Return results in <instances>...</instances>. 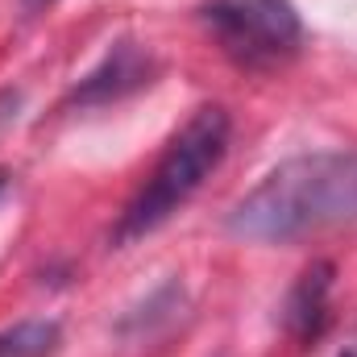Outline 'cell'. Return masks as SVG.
Returning a JSON list of instances; mask_svg holds the SVG:
<instances>
[{
    "label": "cell",
    "instance_id": "8992f818",
    "mask_svg": "<svg viewBox=\"0 0 357 357\" xmlns=\"http://www.w3.org/2000/svg\"><path fill=\"white\" fill-rule=\"evenodd\" d=\"M59 341L63 333L54 320H25L0 333V357H50Z\"/></svg>",
    "mask_w": 357,
    "mask_h": 357
},
{
    "label": "cell",
    "instance_id": "3957f363",
    "mask_svg": "<svg viewBox=\"0 0 357 357\" xmlns=\"http://www.w3.org/2000/svg\"><path fill=\"white\" fill-rule=\"evenodd\" d=\"M199 17L212 29L216 46L250 71L287 63L303 38L291 0H208Z\"/></svg>",
    "mask_w": 357,
    "mask_h": 357
},
{
    "label": "cell",
    "instance_id": "9c48e42d",
    "mask_svg": "<svg viewBox=\"0 0 357 357\" xmlns=\"http://www.w3.org/2000/svg\"><path fill=\"white\" fill-rule=\"evenodd\" d=\"M341 357H354V354H341Z\"/></svg>",
    "mask_w": 357,
    "mask_h": 357
},
{
    "label": "cell",
    "instance_id": "52a82bcc",
    "mask_svg": "<svg viewBox=\"0 0 357 357\" xmlns=\"http://www.w3.org/2000/svg\"><path fill=\"white\" fill-rule=\"evenodd\" d=\"M50 4H54V0H21L25 13H42V8H50Z\"/></svg>",
    "mask_w": 357,
    "mask_h": 357
},
{
    "label": "cell",
    "instance_id": "ba28073f",
    "mask_svg": "<svg viewBox=\"0 0 357 357\" xmlns=\"http://www.w3.org/2000/svg\"><path fill=\"white\" fill-rule=\"evenodd\" d=\"M0 191H4V175H0Z\"/></svg>",
    "mask_w": 357,
    "mask_h": 357
},
{
    "label": "cell",
    "instance_id": "277c9868",
    "mask_svg": "<svg viewBox=\"0 0 357 357\" xmlns=\"http://www.w3.org/2000/svg\"><path fill=\"white\" fill-rule=\"evenodd\" d=\"M150 75H154L150 50H142V46H133V42H121V46L108 50V59H104L91 75L79 79V88L71 91V100H75V104H108V100H121V96H129V91L146 88Z\"/></svg>",
    "mask_w": 357,
    "mask_h": 357
},
{
    "label": "cell",
    "instance_id": "5b68a950",
    "mask_svg": "<svg viewBox=\"0 0 357 357\" xmlns=\"http://www.w3.org/2000/svg\"><path fill=\"white\" fill-rule=\"evenodd\" d=\"M333 262H312L295 278L291 295H287V307H282V320L287 328L299 337V341H316L324 333V320H328V295H333Z\"/></svg>",
    "mask_w": 357,
    "mask_h": 357
},
{
    "label": "cell",
    "instance_id": "7a4b0ae2",
    "mask_svg": "<svg viewBox=\"0 0 357 357\" xmlns=\"http://www.w3.org/2000/svg\"><path fill=\"white\" fill-rule=\"evenodd\" d=\"M229 133H233V125H229V112L225 108H216V104L199 108L175 137H171V146L162 150L154 175L146 178V187L121 212V225H116L112 241L116 245H129V241L154 233L158 225H167L178 208L204 187V178L225 162Z\"/></svg>",
    "mask_w": 357,
    "mask_h": 357
},
{
    "label": "cell",
    "instance_id": "6da1fadb",
    "mask_svg": "<svg viewBox=\"0 0 357 357\" xmlns=\"http://www.w3.org/2000/svg\"><path fill=\"white\" fill-rule=\"evenodd\" d=\"M357 220V150H316L274 167L233 212L229 233L241 241H295Z\"/></svg>",
    "mask_w": 357,
    "mask_h": 357
}]
</instances>
